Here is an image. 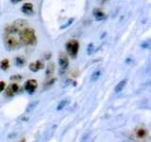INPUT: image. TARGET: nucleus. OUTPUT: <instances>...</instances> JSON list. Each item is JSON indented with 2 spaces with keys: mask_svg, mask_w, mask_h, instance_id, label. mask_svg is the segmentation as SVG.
<instances>
[{
  "mask_svg": "<svg viewBox=\"0 0 151 142\" xmlns=\"http://www.w3.org/2000/svg\"><path fill=\"white\" fill-rule=\"evenodd\" d=\"M20 44L24 46H33L36 44L37 38L35 34V30L31 28H25L20 32V38H19Z\"/></svg>",
  "mask_w": 151,
  "mask_h": 142,
  "instance_id": "1",
  "label": "nucleus"
},
{
  "mask_svg": "<svg viewBox=\"0 0 151 142\" xmlns=\"http://www.w3.org/2000/svg\"><path fill=\"white\" fill-rule=\"evenodd\" d=\"M131 137L134 139L135 142H147L148 131L143 125L136 126L132 131Z\"/></svg>",
  "mask_w": 151,
  "mask_h": 142,
  "instance_id": "2",
  "label": "nucleus"
},
{
  "mask_svg": "<svg viewBox=\"0 0 151 142\" xmlns=\"http://www.w3.org/2000/svg\"><path fill=\"white\" fill-rule=\"evenodd\" d=\"M4 43L6 47L9 50H15L18 49L19 46H20L19 39L15 35H13V33H11V32H8V34L5 35Z\"/></svg>",
  "mask_w": 151,
  "mask_h": 142,
  "instance_id": "3",
  "label": "nucleus"
},
{
  "mask_svg": "<svg viewBox=\"0 0 151 142\" xmlns=\"http://www.w3.org/2000/svg\"><path fill=\"white\" fill-rule=\"evenodd\" d=\"M66 52L68 55L72 58H76L78 56V50H79V43L76 39H71L65 44Z\"/></svg>",
  "mask_w": 151,
  "mask_h": 142,
  "instance_id": "4",
  "label": "nucleus"
},
{
  "mask_svg": "<svg viewBox=\"0 0 151 142\" xmlns=\"http://www.w3.org/2000/svg\"><path fill=\"white\" fill-rule=\"evenodd\" d=\"M21 12L26 14V15H33L34 14V5L30 2H27V3H24L23 6L21 7Z\"/></svg>",
  "mask_w": 151,
  "mask_h": 142,
  "instance_id": "5",
  "label": "nucleus"
},
{
  "mask_svg": "<svg viewBox=\"0 0 151 142\" xmlns=\"http://www.w3.org/2000/svg\"><path fill=\"white\" fill-rule=\"evenodd\" d=\"M37 88V80H28L25 83V90L29 94H33Z\"/></svg>",
  "mask_w": 151,
  "mask_h": 142,
  "instance_id": "6",
  "label": "nucleus"
},
{
  "mask_svg": "<svg viewBox=\"0 0 151 142\" xmlns=\"http://www.w3.org/2000/svg\"><path fill=\"white\" fill-rule=\"evenodd\" d=\"M59 65H60V67L63 70H65L66 68L68 67V65H69V59H68V57L66 56L64 53H60V56H59Z\"/></svg>",
  "mask_w": 151,
  "mask_h": 142,
  "instance_id": "7",
  "label": "nucleus"
},
{
  "mask_svg": "<svg viewBox=\"0 0 151 142\" xmlns=\"http://www.w3.org/2000/svg\"><path fill=\"white\" fill-rule=\"evenodd\" d=\"M44 66H45L44 63H42V61H35L29 64V69L32 72H38V71H40L41 69L44 68Z\"/></svg>",
  "mask_w": 151,
  "mask_h": 142,
  "instance_id": "8",
  "label": "nucleus"
},
{
  "mask_svg": "<svg viewBox=\"0 0 151 142\" xmlns=\"http://www.w3.org/2000/svg\"><path fill=\"white\" fill-rule=\"evenodd\" d=\"M93 17L96 18V21H101V20H104V19L106 18V14L104 13L101 9H94L93 11Z\"/></svg>",
  "mask_w": 151,
  "mask_h": 142,
  "instance_id": "9",
  "label": "nucleus"
},
{
  "mask_svg": "<svg viewBox=\"0 0 151 142\" xmlns=\"http://www.w3.org/2000/svg\"><path fill=\"white\" fill-rule=\"evenodd\" d=\"M19 90V86L18 84L15 83H12L11 85H9L7 88V96H12V95L15 94Z\"/></svg>",
  "mask_w": 151,
  "mask_h": 142,
  "instance_id": "10",
  "label": "nucleus"
},
{
  "mask_svg": "<svg viewBox=\"0 0 151 142\" xmlns=\"http://www.w3.org/2000/svg\"><path fill=\"white\" fill-rule=\"evenodd\" d=\"M126 84H127V80L126 79L121 80V82H119V83L116 84V86L114 88V92L115 93H120L121 91H123V89L125 88Z\"/></svg>",
  "mask_w": 151,
  "mask_h": 142,
  "instance_id": "11",
  "label": "nucleus"
},
{
  "mask_svg": "<svg viewBox=\"0 0 151 142\" xmlns=\"http://www.w3.org/2000/svg\"><path fill=\"white\" fill-rule=\"evenodd\" d=\"M54 71H55V65L53 63H50L48 64L46 67V75L47 77H51V76H53L54 74Z\"/></svg>",
  "mask_w": 151,
  "mask_h": 142,
  "instance_id": "12",
  "label": "nucleus"
},
{
  "mask_svg": "<svg viewBox=\"0 0 151 142\" xmlns=\"http://www.w3.org/2000/svg\"><path fill=\"white\" fill-rule=\"evenodd\" d=\"M9 61L8 59H4L0 62V68L2 70L5 71V70L9 69Z\"/></svg>",
  "mask_w": 151,
  "mask_h": 142,
  "instance_id": "13",
  "label": "nucleus"
},
{
  "mask_svg": "<svg viewBox=\"0 0 151 142\" xmlns=\"http://www.w3.org/2000/svg\"><path fill=\"white\" fill-rule=\"evenodd\" d=\"M15 64L18 66H23L26 64V60L24 59L23 57H17V58L15 59Z\"/></svg>",
  "mask_w": 151,
  "mask_h": 142,
  "instance_id": "14",
  "label": "nucleus"
},
{
  "mask_svg": "<svg viewBox=\"0 0 151 142\" xmlns=\"http://www.w3.org/2000/svg\"><path fill=\"white\" fill-rule=\"evenodd\" d=\"M100 75H101V72L99 70H96V72H93L91 76V80L92 82H96V80L100 77Z\"/></svg>",
  "mask_w": 151,
  "mask_h": 142,
  "instance_id": "15",
  "label": "nucleus"
},
{
  "mask_svg": "<svg viewBox=\"0 0 151 142\" xmlns=\"http://www.w3.org/2000/svg\"><path fill=\"white\" fill-rule=\"evenodd\" d=\"M67 103H68V101H67V99H63V101H61L59 103L58 107H57V110H61V109H63Z\"/></svg>",
  "mask_w": 151,
  "mask_h": 142,
  "instance_id": "16",
  "label": "nucleus"
},
{
  "mask_svg": "<svg viewBox=\"0 0 151 142\" xmlns=\"http://www.w3.org/2000/svg\"><path fill=\"white\" fill-rule=\"evenodd\" d=\"M5 87H6V83H5L4 82H0V93H1L2 91H4Z\"/></svg>",
  "mask_w": 151,
  "mask_h": 142,
  "instance_id": "17",
  "label": "nucleus"
},
{
  "mask_svg": "<svg viewBox=\"0 0 151 142\" xmlns=\"http://www.w3.org/2000/svg\"><path fill=\"white\" fill-rule=\"evenodd\" d=\"M22 0H12V3H19V2H21Z\"/></svg>",
  "mask_w": 151,
  "mask_h": 142,
  "instance_id": "18",
  "label": "nucleus"
},
{
  "mask_svg": "<svg viewBox=\"0 0 151 142\" xmlns=\"http://www.w3.org/2000/svg\"><path fill=\"white\" fill-rule=\"evenodd\" d=\"M103 1H106V0H103Z\"/></svg>",
  "mask_w": 151,
  "mask_h": 142,
  "instance_id": "19",
  "label": "nucleus"
}]
</instances>
